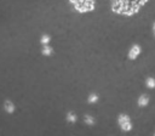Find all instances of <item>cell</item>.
I'll use <instances>...</instances> for the list:
<instances>
[{"instance_id": "obj_1", "label": "cell", "mask_w": 155, "mask_h": 136, "mask_svg": "<svg viewBox=\"0 0 155 136\" xmlns=\"http://www.w3.org/2000/svg\"><path fill=\"white\" fill-rule=\"evenodd\" d=\"M147 0H113L114 11L124 15H133Z\"/></svg>"}, {"instance_id": "obj_2", "label": "cell", "mask_w": 155, "mask_h": 136, "mask_svg": "<svg viewBox=\"0 0 155 136\" xmlns=\"http://www.w3.org/2000/svg\"><path fill=\"white\" fill-rule=\"evenodd\" d=\"M117 123L122 131H130L132 129V123L127 114H120L117 118Z\"/></svg>"}, {"instance_id": "obj_3", "label": "cell", "mask_w": 155, "mask_h": 136, "mask_svg": "<svg viewBox=\"0 0 155 136\" xmlns=\"http://www.w3.org/2000/svg\"><path fill=\"white\" fill-rule=\"evenodd\" d=\"M140 51H142V49H140V46H139L138 44L132 45V47H131L130 51H128V58H130V59H136V58L138 57V55L140 53Z\"/></svg>"}, {"instance_id": "obj_4", "label": "cell", "mask_w": 155, "mask_h": 136, "mask_svg": "<svg viewBox=\"0 0 155 136\" xmlns=\"http://www.w3.org/2000/svg\"><path fill=\"white\" fill-rule=\"evenodd\" d=\"M149 101H150V98H149L148 95H142V96L138 98V106H139V107H145V106H148Z\"/></svg>"}, {"instance_id": "obj_5", "label": "cell", "mask_w": 155, "mask_h": 136, "mask_svg": "<svg viewBox=\"0 0 155 136\" xmlns=\"http://www.w3.org/2000/svg\"><path fill=\"white\" fill-rule=\"evenodd\" d=\"M4 108H5V110H6L7 113H13V112H15V104H13L11 101H8V100L5 101Z\"/></svg>"}, {"instance_id": "obj_6", "label": "cell", "mask_w": 155, "mask_h": 136, "mask_svg": "<svg viewBox=\"0 0 155 136\" xmlns=\"http://www.w3.org/2000/svg\"><path fill=\"white\" fill-rule=\"evenodd\" d=\"M84 121L87 124V125H90V126H92V125H94V123H96V120H94V118L92 117V115H85L84 117Z\"/></svg>"}, {"instance_id": "obj_7", "label": "cell", "mask_w": 155, "mask_h": 136, "mask_svg": "<svg viewBox=\"0 0 155 136\" xmlns=\"http://www.w3.org/2000/svg\"><path fill=\"white\" fill-rule=\"evenodd\" d=\"M42 55L44 56H51L52 53H53V50H52V47H50L48 45H45L44 47H42Z\"/></svg>"}, {"instance_id": "obj_8", "label": "cell", "mask_w": 155, "mask_h": 136, "mask_svg": "<svg viewBox=\"0 0 155 136\" xmlns=\"http://www.w3.org/2000/svg\"><path fill=\"white\" fill-rule=\"evenodd\" d=\"M145 85L149 89H155V78H147Z\"/></svg>"}, {"instance_id": "obj_9", "label": "cell", "mask_w": 155, "mask_h": 136, "mask_svg": "<svg viewBox=\"0 0 155 136\" xmlns=\"http://www.w3.org/2000/svg\"><path fill=\"white\" fill-rule=\"evenodd\" d=\"M67 120L70 121V123H75V121L78 120V117H76V114H75L74 112H69V113L67 114Z\"/></svg>"}, {"instance_id": "obj_10", "label": "cell", "mask_w": 155, "mask_h": 136, "mask_svg": "<svg viewBox=\"0 0 155 136\" xmlns=\"http://www.w3.org/2000/svg\"><path fill=\"white\" fill-rule=\"evenodd\" d=\"M87 101H88L90 103H96V102L98 101V95H97V93H91V95L88 96Z\"/></svg>"}, {"instance_id": "obj_11", "label": "cell", "mask_w": 155, "mask_h": 136, "mask_svg": "<svg viewBox=\"0 0 155 136\" xmlns=\"http://www.w3.org/2000/svg\"><path fill=\"white\" fill-rule=\"evenodd\" d=\"M50 40H51V38H50V35H47V34H44V35L41 36V39H40L41 44H44V45H47V44L50 42Z\"/></svg>"}, {"instance_id": "obj_12", "label": "cell", "mask_w": 155, "mask_h": 136, "mask_svg": "<svg viewBox=\"0 0 155 136\" xmlns=\"http://www.w3.org/2000/svg\"><path fill=\"white\" fill-rule=\"evenodd\" d=\"M154 33H155V24H154Z\"/></svg>"}, {"instance_id": "obj_13", "label": "cell", "mask_w": 155, "mask_h": 136, "mask_svg": "<svg viewBox=\"0 0 155 136\" xmlns=\"http://www.w3.org/2000/svg\"><path fill=\"white\" fill-rule=\"evenodd\" d=\"M154 136H155V134H154Z\"/></svg>"}]
</instances>
